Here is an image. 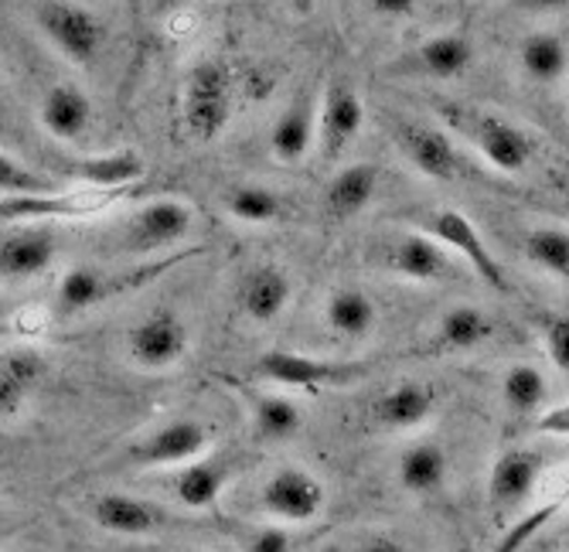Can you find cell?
I'll use <instances>...</instances> for the list:
<instances>
[{"label": "cell", "mask_w": 569, "mask_h": 552, "mask_svg": "<svg viewBox=\"0 0 569 552\" xmlns=\"http://www.w3.org/2000/svg\"><path fill=\"white\" fill-rule=\"evenodd\" d=\"M443 123L453 130V137L468 140L478 154L501 174H519L532 164L536 158V143L532 137L511 123L508 117L481 107H460V103H443L440 107Z\"/></svg>", "instance_id": "1"}, {"label": "cell", "mask_w": 569, "mask_h": 552, "mask_svg": "<svg viewBox=\"0 0 569 552\" xmlns=\"http://www.w3.org/2000/svg\"><path fill=\"white\" fill-rule=\"evenodd\" d=\"M236 110V82L226 62L201 59L191 66L181 92V123L194 143H212L226 133Z\"/></svg>", "instance_id": "2"}, {"label": "cell", "mask_w": 569, "mask_h": 552, "mask_svg": "<svg viewBox=\"0 0 569 552\" xmlns=\"http://www.w3.org/2000/svg\"><path fill=\"white\" fill-rule=\"evenodd\" d=\"M376 365L366 359H318L303 351L273 348L256 359V375L267 385L300 389V392H325V389H348L358 379H366Z\"/></svg>", "instance_id": "3"}, {"label": "cell", "mask_w": 569, "mask_h": 552, "mask_svg": "<svg viewBox=\"0 0 569 552\" xmlns=\"http://www.w3.org/2000/svg\"><path fill=\"white\" fill-rule=\"evenodd\" d=\"M194 229V209L181 198H158L117 225V245L127 257H153L181 245Z\"/></svg>", "instance_id": "4"}, {"label": "cell", "mask_w": 569, "mask_h": 552, "mask_svg": "<svg viewBox=\"0 0 569 552\" xmlns=\"http://www.w3.org/2000/svg\"><path fill=\"white\" fill-rule=\"evenodd\" d=\"M34 24L48 38V44L72 66H92L102 41H107L102 21L76 0H38Z\"/></svg>", "instance_id": "5"}, {"label": "cell", "mask_w": 569, "mask_h": 552, "mask_svg": "<svg viewBox=\"0 0 569 552\" xmlns=\"http://www.w3.org/2000/svg\"><path fill=\"white\" fill-rule=\"evenodd\" d=\"M130 188H86V191H56V194H11L0 198V219L4 222H66L89 219L117 205Z\"/></svg>", "instance_id": "6"}, {"label": "cell", "mask_w": 569, "mask_h": 552, "mask_svg": "<svg viewBox=\"0 0 569 552\" xmlns=\"http://www.w3.org/2000/svg\"><path fill=\"white\" fill-rule=\"evenodd\" d=\"M420 232H427L433 242H440L450 257H460L463 263L475 270V277H481L495 290H508V280H505L501 263L495 260V253L488 249V242L478 232V225L468 215H463V212H457V209L427 212L423 222H420Z\"/></svg>", "instance_id": "7"}, {"label": "cell", "mask_w": 569, "mask_h": 552, "mask_svg": "<svg viewBox=\"0 0 569 552\" xmlns=\"http://www.w3.org/2000/svg\"><path fill=\"white\" fill-rule=\"evenodd\" d=\"M328 505L325 484L300 464H283L260 491V509L280 525H307Z\"/></svg>", "instance_id": "8"}, {"label": "cell", "mask_w": 569, "mask_h": 552, "mask_svg": "<svg viewBox=\"0 0 569 552\" xmlns=\"http://www.w3.org/2000/svg\"><path fill=\"white\" fill-rule=\"evenodd\" d=\"M212 443V433L201 420L181 416L171 420L158 430H150L130 446V464L137 468H153V471H174L188 461L204 458V450Z\"/></svg>", "instance_id": "9"}, {"label": "cell", "mask_w": 569, "mask_h": 552, "mask_svg": "<svg viewBox=\"0 0 569 552\" xmlns=\"http://www.w3.org/2000/svg\"><path fill=\"white\" fill-rule=\"evenodd\" d=\"M366 130V103L361 96L345 82L335 79L325 89V99L318 107V147H321V158L328 164L341 161L348 150L355 147V140Z\"/></svg>", "instance_id": "10"}, {"label": "cell", "mask_w": 569, "mask_h": 552, "mask_svg": "<svg viewBox=\"0 0 569 552\" xmlns=\"http://www.w3.org/2000/svg\"><path fill=\"white\" fill-rule=\"evenodd\" d=\"M188 324L174 314V311H153L147 314L127 338V351L130 362L147 369V372H164L174 369L184 355H188Z\"/></svg>", "instance_id": "11"}, {"label": "cell", "mask_w": 569, "mask_h": 552, "mask_svg": "<svg viewBox=\"0 0 569 552\" xmlns=\"http://www.w3.org/2000/svg\"><path fill=\"white\" fill-rule=\"evenodd\" d=\"M396 143L406 154V161L417 168L423 178L433 181H460L468 171L463 150L457 147V137L433 123H402L396 130Z\"/></svg>", "instance_id": "12"}, {"label": "cell", "mask_w": 569, "mask_h": 552, "mask_svg": "<svg viewBox=\"0 0 569 552\" xmlns=\"http://www.w3.org/2000/svg\"><path fill=\"white\" fill-rule=\"evenodd\" d=\"M546 471V454L539 446H511L495 461L488 478V501L498 515L526 505V498L536 491Z\"/></svg>", "instance_id": "13"}, {"label": "cell", "mask_w": 569, "mask_h": 552, "mask_svg": "<svg viewBox=\"0 0 569 552\" xmlns=\"http://www.w3.org/2000/svg\"><path fill=\"white\" fill-rule=\"evenodd\" d=\"M382 267L412 283H437L453 277V257L427 232H406L382 245Z\"/></svg>", "instance_id": "14"}, {"label": "cell", "mask_w": 569, "mask_h": 552, "mask_svg": "<svg viewBox=\"0 0 569 552\" xmlns=\"http://www.w3.org/2000/svg\"><path fill=\"white\" fill-rule=\"evenodd\" d=\"M89 519L96 522V529L113 532V535H153L174 522L164 509L153 505V501L127 494V491L96 494L89 505Z\"/></svg>", "instance_id": "15"}, {"label": "cell", "mask_w": 569, "mask_h": 552, "mask_svg": "<svg viewBox=\"0 0 569 552\" xmlns=\"http://www.w3.org/2000/svg\"><path fill=\"white\" fill-rule=\"evenodd\" d=\"M236 471H239L236 458H198V461L174 468V474L168 478V488H171L174 501H181L184 509L204 512L226 494Z\"/></svg>", "instance_id": "16"}, {"label": "cell", "mask_w": 569, "mask_h": 552, "mask_svg": "<svg viewBox=\"0 0 569 552\" xmlns=\"http://www.w3.org/2000/svg\"><path fill=\"white\" fill-rule=\"evenodd\" d=\"M290 297H293V280L280 267H270V263L246 270L236 287V304H239L242 318L252 324L280 321V314L290 304Z\"/></svg>", "instance_id": "17"}, {"label": "cell", "mask_w": 569, "mask_h": 552, "mask_svg": "<svg viewBox=\"0 0 569 552\" xmlns=\"http://www.w3.org/2000/svg\"><path fill=\"white\" fill-rule=\"evenodd\" d=\"M59 253V239L48 225H21L0 239V277L34 280L51 270Z\"/></svg>", "instance_id": "18"}, {"label": "cell", "mask_w": 569, "mask_h": 552, "mask_svg": "<svg viewBox=\"0 0 569 552\" xmlns=\"http://www.w3.org/2000/svg\"><path fill=\"white\" fill-rule=\"evenodd\" d=\"M475 62V44L468 34H433L420 41L412 52H406L396 66V72L409 76H427V79H457L471 69Z\"/></svg>", "instance_id": "19"}, {"label": "cell", "mask_w": 569, "mask_h": 552, "mask_svg": "<svg viewBox=\"0 0 569 552\" xmlns=\"http://www.w3.org/2000/svg\"><path fill=\"white\" fill-rule=\"evenodd\" d=\"M437 410V392L427 382H396L372 403V420L382 430L402 433L427 423Z\"/></svg>", "instance_id": "20"}, {"label": "cell", "mask_w": 569, "mask_h": 552, "mask_svg": "<svg viewBox=\"0 0 569 552\" xmlns=\"http://www.w3.org/2000/svg\"><path fill=\"white\" fill-rule=\"evenodd\" d=\"M38 120L56 140L79 143L89 133L92 103H89V96L76 82H59V86H51L44 92L41 107H38Z\"/></svg>", "instance_id": "21"}, {"label": "cell", "mask_w": 569, "mask_h": 552, "mask_svg": "<svg viewBox=\"0 0 569 552\" xmlns=\"http://www.w3.org/2000/svg\"><path fill=\"white\" fill-rule=\"evenodd\" d=\"M318 143V107L307 96H297L270 130V154L280 164H297Z\"/></svg>", "instance_id": "22"}, {"label": "cell", "mask_w": 569, "mask_h": 552, "mask_svg": "<svg viewBox=\"0 0 569 552\" xmlns=\"http://www.w3.org/2000/svg\"><path fill=\"white\" fill-rule=\"evenodd\" d=\"M447 471H450V464H447V450H443L437 440H420V443L406 446V450H402V458H399V464H396V478H399L402 491L420 494V498L443 491Z\"/></svg>", "instance_id": "23"}, {"label": "cell", "mask_w": 569, "mask_h": 552, "mask_svg": "<svg viewBox=\"0 0 569 552\" xmlns=\"http://www.w3.org/2000/svg\"><path fill=\"white\" fill-rule=\"evenodd\" d=\"M44 379V362L38 351H8L0 355V420H14L38 382Z\"/></svg>", "instance_id": "24"}, {"label": "cell", "mask_w": 569, "mask_h": 552, "mask_svg": "<svg viewBox=\"0 0 569 552\" xmlns=\"http://www.w3.org/2000/svg\"><path fill=\"white\" fill-rule=\"evenodd\" d=\"M120 287H130V280L123 277H110L96 267H76L62 277L59 293H56V311L59 318H76L96 304H102L110 293H117Z\"/></svg>", "instance_id": "25"}, {"label": "cell", "mask_w": 569, "mask_h": 552, "mask_svg": "<svg viewBox=\"0 0 569 552\" xmlns=\"http://www.w3.org/2000/svg\"><path fill=\"white\" fill-rule=\"evenodd\" d=\"M379 191V171L376 164H366V161H355L348 168H341L328 188H325V205L335 219H351L358 212H366L369 202Z\"/></svg>", "instance_id": "26"}, {"label": "cell", "mask_w": 569, "mask_h": 552, "mask_svg": "<svg viewBox=\"0 0 569 552\" xmlns=\"http://www.w3.org/2000/svg\"><path fill=\"white\" fill-rule=\"evenodd\" d=\"M519 69L536 86H552L569 72V44L556 31H536L519 48Z\"/></svg>", "instance_id": "27"}, {"label": "cell", "mask_w": 569, "mask_h": 552, "mask_svg": "<svg viewBox=\"0 0 569 552\" xmlns=\"http://www.w3.org/2000/svg\"><path fill=\"white\" fill-rule=\"evenodd\" d=\"M325 318L331 324V331L338 338L358 341V338H369L376 328V304L369 293H361L358 287H338L328 304H325Z\"/></svg>", "instance_id": "28"}, {"label": "cell", "mask_w": 569, "mask_h": 552, "mask_svg": "<svg viewBox=\"0 0 569 552\" xmlns=\"http://www.w3.org/2000/svg\"><path fill=\"white\" fill-rule=\"evenodd\" d=\"M72 178H79L86 188H133L143 178V161L130 150H120V154H99V158H82L72 164Z\"/></svg>", "instance_id": "29"}, {"label": "cell", "mask_w": 569, "mask_h": 552, "mask_svg": "<svg viewBox=\"0 0 569 552\" xmlns=\"http://www.w3.org/2000/svg\"><path fill=\"white\" fill-rule=\"evenodd\" d=\"M252 426L260 433V440L270 443H287L300 433L303 413L290 395L280 392H260L252 399Z\"/></svg>", "instance_id": "30"}, {"label": "cell", "mask_w": 569, "mask_h": 552, "mask_svg": "<svg viewBox=\"0 0 569 552\" xmlns=\"http://www.w3.org/2000/svg\"><path fill=\"white\" fill-rule=\"evenodd\" d=\"M491 334H495V321L481 308H471V304L450 308L437 324V344L443 351H471L485 344Z\"/></svg>", "instance_id": "31"}, {"label": "cell", "mask_w": 569, "mask_h": 552, "mask_svg": "<svg viewBox=\"0 0 569 552\" xmlns=\"http://www.w3.org/2000/svg\"><path fill=\"white\" fill-rule=\"evenodd\" d=\"M226 212L242 225H270L283 219V194L267 184H239L226 194Z\"/></svg>", "instance_id": "32"}, {"label": "cell", "mask_w": 569, "mask_h": 552, "mask_svg": "<svg viewBox=\"0 0 569 552\" xmlns=\"http://www.w3.org/2000/svg\"><path fill=\"white\" fill-rule=\"evenodd\" d=\"M526 257L532 267L552 273L556 280L569 283V229L562 225H536L526 232Z\"/></svg>", "instance_id": "33"}, {"label": "cell", "mask_w": 569, "mask_h": 552, "mask_svg": "<svg viewBox=\"0 0 569 552\" xmlns=\"http://www.w3.org/2000/svg\"><path fill=\"white\" fill-rule=\"evenodd\" d=\"M549 395V382L536 365H511L501 379V399L511 413L529 416L539 413Z\"/></svg>", "instance_id": "34"}, {"label": "cell", "mask_w": 569, "mask_h": 552, "mask_svg": "<svg viewBox=\"0 0 569 552\" xmlns=\"http://www.w3.org/2000/svg\"><path fill=\"white\" fill-rule=\"evenodd\" d=\"M56 191H62V188L51 174H41V171L21 164L18 158L0 150V194L4 198H11V194H56Z\"/></svg>", "instance_id": "35"}, {"label": "cell", "mask_w": 569, "mask_h": 552, "mask_svg": "<svg viewBox=\"0 0 569 552\" xmlns=\"http://www.w3.org/2000/svg\"><path fill=\"white\" fill-rule=\"evenodd\" d=\"M542 341L552 365L569 375V318H549L542 324Z\"/></svg>", "instance_id": "36"}, {"label": "cell", "mask_w": 569, "mask_h": 552, "mask_svg": "<svg viewBox=\"0 0 569 552\" xmlns=\"http://www.w3.org/2000/svg\"><path fill=\"white\" fill-rule=\"evenodd\" d=\"M246 552H290V535L280 525H263L249 532Z\"/></svg>", "instance_id": "37"}, {"label": "cell", "mask_w": 569, "mask_h": 552, "mask_svg": "<svg viewBox=\"0 0 569 552\" xmlns=\"http://www.w3.org/2000/svg\"><path fill=\"white\" fill-rule=\"evenodd\" d=\"M379 18H412L420 8V0H361Z\"/></svg>", "instance_id": "38"}, {"label": "cell", "mask_w": 569, "mask_h": 552, "mask_svg": "<svg viewBox=\"0 0 569 552\" xmlns=\"http://www.w3.org/2000/svg\"><path fill=\"white\" fill-rule=\"evenodd\" d=\"M536 430L539 433H549V436H569V403L566 407H556V410H546L536 420Z\"/></svg>", "instance_id": "39"}, {"label": "cell", "mask_w": 569, "mask_h": 552, "mask_svg": "<svg viewBox=\"0 0 569 552\" xmlns=\"http://www.w3.org/2000/svg\"><path fill=\"white\" fill-rule=\"evenodd\" d=\"M345 552H409V545L399 542L396 535H369V539L355 542V545L345 549Z\"/></svg>", "instance_id": "40"}, {"label": "cell", "mask_w": 569, "mask_h": 552, "mask_svg": "<svg viewBox=\"0 0 569 552\" xmlns=\"http://www.w3.org/2000/svg\"><path fill=\"white\" fill-rule=\"evenodd\" d=\"M450 552H475V549H468V545H460V549H450Z\"/></svg>", "instance_id": "41"}, {"label": "cell", "mask_w": 569, "mask_h": 552, "mask_svg": "<svg viewBox=\"0 0 569 552\" xmlns=\"http://www.w3.org/2000/svg\"><path fill=\"white\" fill-rule=\"evenodd\" d=\"M0 542H4V522H0Z\"/></svg>", "instance_id": "42"}, {"label": "cell", "mask_w": 569, "mask_h": 552, "mask_svg": "<svg viewBox=\"0 0 569 552\" xmlns=\"http://www.w3.org/2000/svg\"><path fill=\"white\" fill-rule=\"evenodd\" d=\"M0 318H4V300H0Z\"/></svg>", "instance_id": "43"}, {"label": "cell", "mask_w": 569, "mask_h": 552, "mask_svg": "<svg viewBox=\"0 0 569 552\" xmlns=\"http://www.w3.org/2000/svg\"><path fill=\"white\" fill-rule=\"evenodd\" d=\"M566 549H569V529H566Z\"/></svg>", "instance_id": "44"}, {"label": "cell", "mask_w": 569, "mask_h": 552, "mask_svg": "<svg viewBox=\"0 0 569 552\" xmlns=\"http://www.w3.org/2000/svg\"><path fill=\"white\" fill-rule=\"evenodd\" d=\"M184 552H201V549H184Z\"/></svg>", "instance_id": "45"}]
</instances>
